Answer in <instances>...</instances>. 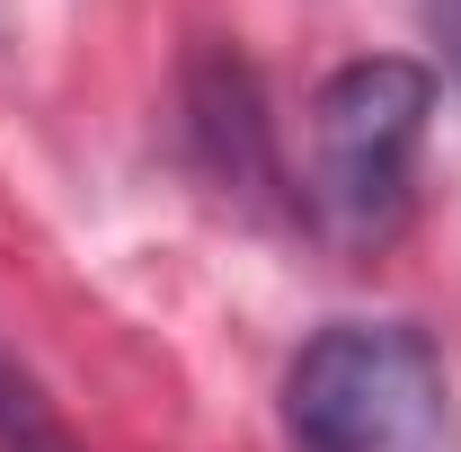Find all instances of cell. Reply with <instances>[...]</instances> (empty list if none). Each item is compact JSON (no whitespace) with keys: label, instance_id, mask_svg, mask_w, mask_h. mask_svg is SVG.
<instances>
[{"label":"cell","instance_id":"277c9868","mask_svg":"<svg viewBox=\"0 0 461 452\" xmlns=\"http://www.w3.org/2000/svg\"><path fill=\"white\" fill-rule=\"evenodd\" d=\"M0 452H80V435L62 426V408L18 355H0Z\"/></svg>","mask_w":461,"mask_h":452},{"label":"cell","instance_id":"7a4b0ae2","mask_svg":"<svg viewBox=\"0 0 461 452\" xmlns=\"http://www.w3.org/2000/svg\"><path fill=\"white\" fill-rule=\"evenodd\" d=\"M435 124V71L408 54L338 62L311 98V222L338 249H391L417 213V160Z\"/></svg>","mask_w":461,"mask_h":452},{"label":"cell","instance_id":"6da1fadb","mask_svg":"<svg viewBox=\"0 0 461 452\" xmlns=\"http://www.w3.org/2000/svg\"><path fill=\"white\" fill-rule=\"evenodd\" d=\"M293 452H461L453 373L408 320H329L285 373Z\"/></svg>","mask_w":461,"mask_h":452},{"label":"cell","instance_id":"5b68a950","mask_svg":"<svg viewBox=\"0 0 461 452\" xmlns=\"http://www.w3.org/2000/svg\"><path fill=\"white\" fill-rule=\"evenodd\" d=\"M426 18H435V45H444V71L461 80V0H426Z\"/></svg>","mask_w":461,"mask_h":452},{"label":"cell","instance_id":"3957f363","mask_svg":"<svg viewBox=\"0 0 461 452\" xmlns=\"http://www.w3.org/2000/svg\"><path fill=\"white\" fill-rule=\"evenodd\" d=\"M186 142H195L204 177H213L222 195H240V204H267V195L285 186L258 71L240 54H195V71H186Z\"/></svg>","mask_w":461,"mask_h":452}]
</instances>
